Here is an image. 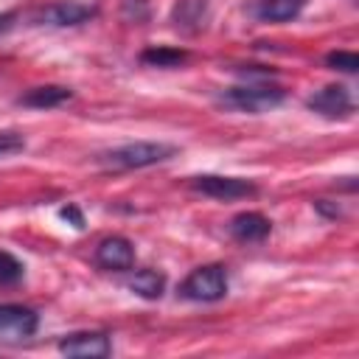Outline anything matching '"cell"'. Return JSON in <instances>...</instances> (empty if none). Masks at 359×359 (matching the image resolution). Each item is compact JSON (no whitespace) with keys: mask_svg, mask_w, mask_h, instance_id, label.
<instances>
[{"mask_svg":"<svg viewBox=\"0 0 359 359\" xmlns=\"http://www.w3.org/2000/svg\"><path fill=\"white\" fill-rule=\"evenodd\" d=\"M306 104H309V109H314V112H320L325 118H348L353 112V98H351L348 87H342V84L323 87Z\"/></svg>","mask_w":359,"mask_h":359,"instance_id":"9c48e42d","label":"cell"},{"mask_svg":"<svg viewBox=\"0 0 359 359\" xmlns=\"http://www.w3.org/2000/svg\"><path fill=\"white\" fill-rule=\"evenodd\" d=\"M140 62L149 67H180L188 62V50L171 48V45H157V48H146L140 53Z\"/></svg>","mask_w":359,"mask_h":359,"instance_id":"9a60e30c","label":"cell"},{"mask_svg":"<svg viewBox=\"0 0 359 359\" xmlns=\"http://www.w3.org/2000/svg\"><path fill=\"white\" fill-rule=\"evenodd\" d=\"M73 93L62 84H45V87H34L28 90L25 95H20V104L22 107H34V109H50V107H59L65 101H70Z\"/></svg>","mask_w":359,"mask_h":359,"instance_id":"7c38bea8","label":"cell"},{"mask_svg":"<svg viewBox=\"0 0 359 359\" xmlns=\"http://www.w3.org/2000/svg\"><path fill=\"white\" fill-rule=\"evenodd\" d=\"M303 6L306 0H261L255 6V14L264 22H286V20H294L303 11Z\"/></svg>","mask_w":359,"mask_h":359,"instance_id":"4fadbf2b","label":"cell"},{"mask_svg":"<svg viewBox=\"0 0 359 359\" xmlns=\"http://www.w3.org/2000/svg\"><path fill=\"white\" fill-rule=\"evenodd\" d=\"M95 264L109 272H126L135 266V247L123 236H107L95 247Z\"/></svg>","mask_w":359,"mask_h":359,"instance_id":"ba28073f","label":"cell"},{"mask_svg":"<svg viewBox=\"0 0 359 359\" xmlns=\"http://www.w3.org/2000/svg\"><path fill=\"white\" fill-rule=\"evenodd\" d=\"M59 216L67 219V222H73V227H79V230L84 227V216H81V210H79L76 205H65V208L59 210Z\"/></svg>","mask_w":359,"mask_h":359,"instance_id":"ffe728a7","label":"cell"},{"mask_svg":"<svg viewBox=\"0 0 359 359\" xmlns=\"http://www.w3.org/2000/svg\"><path fill=\"white\" fill-rule=\"evenodd\" d=\"M269 230H272V222L258 210H244V213L233 216V222H230V233L238 241H247V244L250 241H264L269 236Z\"/></svg>","mask_w":359,"mask_h":359,"instance_id":"30bf717a","label":"cell"},{"mask_svg":"<svg viewBox=\"0 0 359 359\" xmlns=\"http://www.w3.org/2000/svg\"><path fill=\"white\" fill-rule=\"evenodd\" d=\"M177 154V146L171 143H160V140H135V143H123L118 149H109L98 157L101 165L112 168V171H129V168H149L157 165L168 157Z\"/></svg>","mask_w":359,"mask_h":359,"instance_id":"6da1fadb","label":"cell"},{"mask_svg":"<svg viewBox=\"0 0 359 359\" xmlns=\"http://www.w3.org/2000/svg\"><path fill=\"white\" fill-rule=\"evenodd\" d=\"M39 328V314L28 306L3 303L0 306V339L3 342H20L34 337Z\"/></svg>","mask_w":359,"mask_h":359,"instance_id":"5b68a950","label":"cell"},{"mask_svg":"<svg viewBox=\"0 0 359 359\" xmlns=\"http://www.w3.org/2000/svg\"><path fill=\"white\" fill-rule=\"evenodd\" d=\"M325 65L342 73H356L359 70V56L353 50H331L325 53Z\"/></svg>","mask_w":359,"mask_h":359,"instance_id":"e0dca14e","label":"cell"},{"mask_svg":"<svg viewBox=\"0 0 359 359\" xmlns=\"http://www.w3.org/2000/svg\"><path fill=\"white\" fill-rule=\"evenodd\" d=\"M25 149V137L20 132H0V157H11Z\"/></svg>","mask_w":359,"mask_h":359,"instance_id":"d6986e66","label":"cell"},{"mask_svg":"<svg viewBox=\"0 0 359 359\" xmlns=\"http://www.w3.org/2000/svg\"><path fill=\"white\" fill-rule=\"evenodd\" d=\"M121 14L129 22H146L149 20V0H123Z\"/></svg>","mask_w":359,"mask_h":359,"instance_id":"ac0fdd59","label":"cell"},{"mask_svg":"<svg viewBox=\"0 0 359 359\" xmlns=\"http://www.w3.org/2000/svg\"><path fill=\"white\" fill-rule=\"evenodd\" d=\"M180 294L185 300H196V303H213L222 300L227 294V272L219 264H208V266H196L182 283H180Z\"/></svg>","mask_w":359,"mask_h":359,"instance_id":"3957f363","label":"cell"},{"mask_svg":"<svg viewBox=\"0 0 359 359\" xmlns=\"http://www.w3.org/2000/svg\"><path fill=\"white\" fill-rule=\"evenodd\" d=\"M95 6L79 3V0H56L50 6H42L34 14V22L39 25H53V28H70V25H81L90 22L95 17Z\"/></svg>","mask_w":359,"mask_h":359,"instance_id":"277c9868","label":"cell"},{"mask_svg":"<svg viewBox=\"0 0 359 359\" xmlns=\"http://www.w3.org/2000/svg\"><path fill=\"white\" fill-rule=\"evenodd\" d=\"M208 17V0H177L171 8V22L182 31H199Z\"/></svg>","mask_w":359,"mask_h":359,"instance_id":"8fae6325","label":"cell"},{"mask_svg":"<svg viewBox=\"0 0 359 359\" xmlns=\"http://www.w3.org/2000/svg\"><path fill=\"white\" fill-rule=\"evenodd\" d=\"M14 20H17V11H6V14H0V34H6V31L14 25Z\"/></svg>","mask_w":359,"mask_h":359,"instance_id":"44dd1931","label":"cell"},{"mask_svg":"<svg viewBox=\"0 0 359 359\" xmlns=\"http://www.w3.org/2000/svg\"><path fill=\"white\" fill-rule=\"evenodd\" d=\"M59 353L73 359H104L112 353V342L104 331H79L59 339Z\"/></svg>","mask_w":359,"mask_h":359,"instance_id":"52a82bcc","label":"cell"},{"mask_svg":"<svg viewBox=\"0 0 359 359\" xmlns=\"http://www.w3.org/2000/svg\"><path fill=\"white\" fill-rule=\"evenodd\" d=\"M22 275H25L22 261H17L11 252L0 250V286H14L22 280Z\"/></svg>","mask_w":359,"mask_h":359,"instance_id":"2e32d148","label":"cell"},{"mask_svg":"<svg viewBox=\"0 0 359 359\" xmlns=\"http://www.w3.org/2000/svg\"><path fill=\"white\" fill-rule=\"evenodd\" d=\"M286 98V93L269 81H258V84H238V87H230L219 95V101L224 107H233V109H241V112H264V109H272L278 107L280 101Z\"/></svg>","mask_w":359,"mask_h":359,"instance_id":"7a4b0ae2","label":"cell"},{"mask_svg":"<svg viewBox=\"0 0 359 359\" xmlns=\"http://www.w3.org/2000/svg\"><path fill=\"white\" fill-rule=\"evenodd\" d=\"M129 289L146 300H160L163 292H165V275L157 272V269H140L132 275L129 280Z\"/></svg>","mask_w":359,"mask_h":359,"instance_id":"5bb4252c","label":"cell"},{"mask_svg":"<svg viewBox=\"0 0 359 359\" xmlns=\"http://www.w3.org/2000/svg\"><path fill=\"white\" fill-rule=\"evenodd\" d=\"M191 188L205 194V196H213V199H244V196H252L258 188L255 182L250 180H241V177H219V174H205V177H194L191 180Z\"/></svg>","mask_w":359,"mask_h":359,"instance_id":"8992f818","label":"cell"}]
</instances>
